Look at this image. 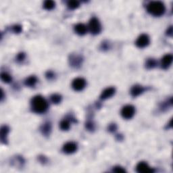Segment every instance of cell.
Masks as SVG:
<instances>
[{
    "instance_id": "d6986e66",
    "label": "cell",
    "mask_w": 173,
    "mask_h": 173,
    "mask_svg": "<svg viewBox=\"0 0 173 173\" xmlns=\"http://www.w3.org/2000/svg\"><path fill=\"white\" fill-rule=\"evenodd\" d=\"M50 98L51 102L54 103V104H58V103L61 102L62 100V97L59 94H53Z\"/></svg>"
},
{
    "instance_id": "d4e9b609",
    "label": "cell",
    "mask_w": 173,
    "mask_h": 173,
    "mask_svg": "<svg viewBox=\"0 0 173 173\" xmlns=\"http://www.w3.org/2000/svg\"><path fill=\"white\" fill-rule=\"evenodd\" d=\"M86 129L89 131H92L94 129V124L92 122H87L86 123Z\"/></svg>"
},
{
    "instance_id": "2e32d148",
    "label": "cell",
    "mask_w": 173,
    "mask_h": 173,
    "mask_svg": "<svg viewBox=\"0 0 173 173\" xmlns=\"http://www.w3.org/2000/svg\"><path fill=\"white\" fill-rule=\"evenodd\" d=\"M37 82V79L34 76H31V77H28L27 79L25 80V84L26 86H33L35 85V84Z\"/></svg>"
},
{
    "instance_id": "5b68a950",
    "label": "cell",
    "mask_w": 173,
    "mask_h": 173,
    "mask_svg": "<svg viewBox=\"0 0 173 173\" xmlns=\"http://www.w3.org/2000/svg\"><path fill=\"white\" fill-rule=\"evenodd\" d=\"M136 45L139 48H143L148 46L150 43V37L148 34H142L137 38L136 41Z\"/></svg>"
},
{
    "instance_id": "4dcf8cb0",
    "label": "cell",
    "mask_w": 173,
    "mask_h": 173,
    "mask_svg": "<svg viewBox=\"0 0 173 173\" xmlns=\"http://www.w3.org/2000/svg\"><path fill=\"white\" fill-rule=\"evenodd\" d=\"M3 99H4V91H3V90L1 89V100H3Z\"/></svg>"
},
{
    "instance_id": "6da1fadb",
    "label": "cell",
    "mask_w": 173,
    "mask_h": 173,
    "mask_svg": "<svg viewBox=\"0 0 173 173\" xmlns=\"http://www.w3.org/2000/svg\"><path fill=\"white\" fill-rule=\"evenodd\" d=\"M48 103L44 97L41 96H34L31 100V108L33 112L38 114L44 113L48 108Z\"/></svg>"
},
{
    "instance_id": "4fadbf2b",
    "label": "cell",
    "mask_w": 173,
    "mask_h": 173,
    "mask_svg": "<svg viewBox=\"0 0 173 173\" xmlns=\"http://www.w3.org/2000/svg\"><path fill=\"white\" fill-rule=\"evenodd\" d=\"M8 133H9V128L7 126H3L1 127L0 137H1V142L5 144L7 142V136Z\"/></svg>"
},
{
    "instance_id": "603a6c76",
    "label": "cell",
    "mask_w": 173,
    "mask_h": 173,
    "mask_svg": "<svg viewBox=\"0 0 173 173\" xmlns=\"http://www.w3.org/2000/svg\"><path fill=\"white\" fill-rule=\"evenodd\" d=\"M12 30L15 33H20L22 31V27L20 25H15L13 27Z\"/></svg>"
},
{
    "instance_id": "5bb4252c",
    "label": "cell",
    "mask_w": 173,
    "mask_h": 173,
    "mask_svg": "<svg viewBox=\"0 0 173 173\" xmlns=\"http://www.w3.org/2000/svg\"><path fill=\"white\" fill-rule=\"evenodd\" d=\"M70 63L72 64V66L75 67H77L80 66V64L82 62V58L80 56H72L70 57Z\"/></svg>"
},
{
    "instance_id": "ffe728a7",
    "label": "cell",
    "mask_w": 173,
    "mask_h": 173,
    "mask_svg": "<svg viewBox=\"0 0 173 173\" xmlns=\"http://www.w3.org/2000/svg\"><path fill=\"white\" fill-rule=\"evenodd\" d=\"M1 79L2 81L6 83H9L12 81V77H10V75L7 74L6 72H2L1 74Z\"/></svg>"
},
{
    "instance_id": "f546056e",
    "label": "cell",
    "mask_w": 173,
    "mask_h": 173,
    "mask_svg": "<svg viewBox=\"0 0 173 173\" xmlns=\"http://www.w3.org/2000/svg\"><path fill=\"white\" fill-rule=\"evenodd\" d=\"M40 159H41V160H41L42 162H45V161H46V159H45V158L44 156H41V157H40Z\"/></svg>"
},
{
    "instance_id": "44dd1931",
    "label": "cell",
    "mask_w": 173,
    "mask_h": 173,
    "mask_svg": "<svg viewBox=\"0 0 173 173\" xmlns=\"http://www.w3.org/2000/svg\"><path fill=\"white\" fill-rule=\"evenodd\" d=\"M68 7L69 9L71 10H75L79 7L80 4L78 1H70L68 3Z\"/></svg>"
},
{
    "instance_id": "e0dca14e",
    "label": "cell",
    "mask_w": 173,
    "mask_h": 173,
    "mask_svg": "<svg viewBox=\"0 0 173 173\" xmlns=\"http://www.w3.org/2000/svg\"><path fill=\"white\" fill-rule=\"evenodd\" d=\"M60 129L63 131H68V130L70 129V122L68 120H64L61 121L60 124Z\"/></svg>"
},
{
    "instance_id": "83f0119b",
    "label": "cell",
    "mask_w": 173,
    "mask_h": 173,
    "mask_svg": "<svg viewBox=\"0 0 173 173\" xmlns=\"http://www.w3.org/2000/svg\"><path fill=\"white\" fill-rule=\"evenodd\" d=\"M46 77L47 78V79H53V78L54 77L53 72H51V71H48V72H47L46 73Z\"/></svg>"
},
{
    "instance_id": "52a82bcc",
    "label": "cell",
    "mask_w": 173,
    "mask_h": 173,
    "mask_svg": "<svg viewBox=\"0 0 173 173\" xmlns=\"http://www.w3.org/2000/svg\"><path fill=\"white\" fill-rule=\"evenodd\" d=\"M136 170H137V171L139 173H151L154 171L152 168L149 166V165L146 162H139L137 165Z\"/></svg>"
},
{
    "instance_id": "f1b7e54d",
    "label": "cell",
    "mask_w": 173,
    "mask_h": 173,
    "mask_svg": "<svg viewBox=\"0 0 173 173\" xmlns=\"http://www.w3.org/2000/svg\"><path fill=\"white\" fill-rule=\"evenodd\" d=\"M172 27H170L169 29L167 30V34L169 36H172Z\"/></svg>"
},
{
    "instance_id": "8992f818",
    "label": "cell",
    "mask_w": 173,
    "mask_h": 173,
    "mask_svg": "<svg viewBox=\"0 0 173 173\" xmlns=\"http://www.w3.org/2000/svg\"><path fill=\"white\" fill-rule=\"evenodd\" d=\"M86 86V81L83 78H77L72 83V86L75 91H82Z\"/></svg>"
},
{
    "instance_id": "9a60e30c",
    "label": "cell",
    "mask_w": 173,
    "mask_h": 173,
    "mask_svg": "<svg viewBox=\"0 0 173 173\" xmlns=\"http://www.w3.org/2000/svg\"><path fill=\"white\" fill-rule=\"evenodd\" d=\"M41 129V132H42V133L43 134V135H45L46 136L49 135V133H50L51 129L50 122H47L44 123V124L42 125Z\"/></svg>"
},
{
    "instance_id": "9c48e42d",
    "label": "cell",
    "mask_w": 173,
    "mask_h": 173,
    "mask_svg": "<svg viewBox=\"0 0 173 173\" xmlns=\"http://www.w3.org/2000/svg\"><path fill=\"white\" fill-rule=\"evenodd\" d=\"M173 57L171 54H166L162 58L161 61L162 68L164 69H167L171 65L172 62Z\"/></svg>"
},
{
    "instance_id": "30bf717a",
    "label": "cell",
    "mask_w": 173,
    "mask_h": 173,
    "mask_svg": "<svg viewBox=\"0 0 173 173\" xmlns=\"http://www.w3.org/2000/svg\"><path fill=\"white\" fill-rule=\"evenodd\" d=\"M114 94H115V89L114 87L107 88L101 93L100 98L101 99H106L113 96Z\"/></svg>"
},
{
    "instance_id": "ac0fdd59",
    "label": "cell",
    "mask_w": 173,
    "mask_h": 173,
    "mask_svg": "<svg viewBox=\"0 0 173 173\" xmlns=\"http://www.w3.org/2000/svg\"><path fill=\"white\" fill-rule=\"evenodd\" d=\"M55 2L53 1H45L44 4H43V7H44L45 9H46L47 10H51L55 8Z\"/></svg>"
},
{
    "instance_id": "7a4b0ae2",
    "label": "cell",
    "mask_w": 173,
    "mask_h": 173,
    "mask_svg": "<svg viewBox=\"0 0 173 173\" xmlns=\"http://www.w3.org/2000/svg\"><path fill=\"white\" fill-rule=\"evenodd\" d=\"M148 12L154 16H160L165 12L164 4L161 1H151L148 5Z\"/></svg>"
},
{
    "instance_id": "7402d4cb",
    "label": "cell",
    "mask_w": 173,
    "mask_h": 173,
    "mask_svg": "<svg viewBox=\"0 0 173 173\" xmlns=\"http://www.w3.org/2000/svg\"><path fill=\"white\" fill-rule=\"evenodd\" d=\"M157 62L154 59H148L146 62V67L149 69L153 68L156 66Z\"/></svg>"
},
{
    "instance_id": "4316f807",
    "label": "cell",
    "mask_w": 173,
    "mask_h": 173,
    "mask_svg": "<svg viewBox=\"0 0 173 173\" xmlns=\"http://www.w3.org/2000/svg\"><path fill=\"white\" fill-rule=\"evenodd\" d=\"M117 129V127H116V125L115 124H111L108 127V130H109V131L110 132H114Z\"/></svg>"
},
{
    "instance_id": "3957f363",
    "label": "cell",
    "mask_w": 173,
    "mask_h": 173,
    "mask_svg": "<svg viewBox=\"0 0 173 173\" xmlns=\"http://www.w3.org/2000/svg\"><path fill=\"white\" fill-rule=\"evenodd\" d=\"M89 31L92 34H99L101 30V27L98 19L96 18H93L91 19L89 24Z\"/></svg>"
},
{
    "instance_id": "ba28073f",
    "label": "cell",
    "mask_w": 173,
    "mask_h": 173,
    "mask_svg": "<svg viewBox=\"0 0 173 173\" xmlns=\"http://www.w3.org/2000/svg\"><path fill=\"white\" fill-rule=\"evenodd\" d=\"M63 151L66 153H72L77 150V145L74 142H68L63 146Z\"/></svg>"
},
{
    "instance_id": "277c9868",
    "label": "cell",
    "mask_w": 173,
    "mask_h": 173,
    "mask_svg": "<svg viewBox=\"0 0 173 173\" xmlns=\"http://www.w3.org/2000/svg\"><path fill=\"white\" fill-rule=\"evenodd\" d=\"M135 113V107L132 105H127L121 110V115L125 119H131Z\"/></svg>"
},
{
    "instance_id": "7c38bea8",
    "label": "cell",
    "mask_w": 173,
    "mask_h": 173,
    "mask_svg": "<svg viewBox=\"0 0 173 173\" xmlns=\"http://www.w3.org/2000/svg\"><path fill=\"white\" fill-rule=\"evenodd\" d=\"M143 91L144 89L143 88V86L139 85H136L132 87L131 90V94L133 97H137L141 94L143 92Z\"/></svg>"
},
{
    "instance_id": "cb8c5ba5",
    "label": "cell",
    "mask_w": 173,
    "mask_h": 173,
    "mask_svg": "<svg viewBox=\"0 0 173 173\" xmlns=\"http://www.w3.org/2000/svg\"><path fill=\"white\" fill-rule=\"evenodd\" d=\"M113 171L115 172H126V170H125L124 168L120 167V166H116V167L114 168L113 169Z\"/></svg>"
},
{
    "instance_id": "484cf974",
    "label": "cell",
    "mask_w": 173,
    "mask_h": 173,
    "mask_svg": "<svg viewBox=\"0 0 173 173\" xmlns=\"http://www.w3.org/2000/svg\"><path fill=\"white\" fill-rule=\"evenodd\" d=\"M25 54L24 53H20L17 56V60L18 62H22L25 60Z\"/></svg>"
},
{
    "instance_id": "8fae6325",
    "label": "cell",
    "mask_w": 173,
    "mask_h": 173,
    "mask_svg": "<svg viewBox=\"0 0 173 173\" xmlns=\"http://www.w3.org/2000/svg\"><path fill=\"white\" fill-rule=\"evenodd\" d=\"M75 31L76 33L79 34V35H84L87 31V28L84 24L79 23L77 24L75 27Z\"/></svg>"
}]
</instances>
